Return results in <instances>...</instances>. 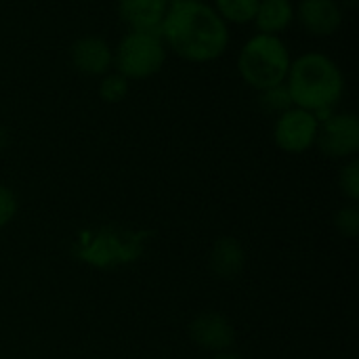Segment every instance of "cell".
Here are the masks:
<instances>
[{"label":"cell","instance_id":"obj_5","mask_svg":"<svg viewBox=\"0 0 359 359\" xmlns=\"http://www.w3.org/2000/svg\"><path fill=\"white\" fill-rule=\"evenodd\" d=\"M320 122L313 111L303 107H290L278 116L273 126V141L288 154H303L316 145Z\"/></svg>","mask_w":359,"mask_h":359},{"label":"cell","instance_id":"obj_4","mask_svg":"<svg viewBox=\"0 0 359 359\" xmlns=\"http://www.w3.org/2000/svg\"><path fill=\"white\" fill-rule=\"evenodd\" d=\"M168 57V48L156 32L128 29L114 48V72L130 80H147L156 76Z\"/></svg>","mask_w":359,"mask_h":359},{"label":"cell","instance_id":"obj_15","mask_svg":"<svg viewBox=\"0 0 359 359\" xmlns=\"http://www.w3.org/2000/svg\"><path fill=\"white\" fill-rule=\"evenodd\" d=\"M259 103H261V107L267 114H273V116H280L286 109L294 107L292 97H290L288 88H286V84H278V86L259 90Z\"/></svg>","mask_w":359,"mask_h":359},{"label":"cell","instance_id":"obj_14","mask_svg":"<svg viewBox=\"0 0 359 359\" xmlns=\"http://www.w3.org/2000/svg\"><path fill=\"white\" fill-rule=\"evenodd\" d=\"M130 88V82L118 74V72H107L99 78V97L105 103H120L126 99Z\"/></svg>","mask_w":359,"mask_h":359},{"label":"cell","instance_id":"obj_21","mask_svg":"<svg viewBox=\"0 0 359 359\" xmlns=\"http://www.w3.org/2000/svg\"><path fill=\"white\" fill-rule=\"evenodd\" d=\"M177 2H187V0H168V4H177Z\"/></svg>","mask_w":359,"mask_h":359},{"label":"cell","instance_id":"obj_13","mask_svg":"<svg viewBox=\"0 0 359 359\" xmlns=\"http://www.w3.org/2000/svg\"><path fill=\"white\" fill-rule=\"evenodd\" d=\"M210 6L227 25H248L255 21L259 0H212Z\"/></svg>","mask_w":359,"mask_h":359},{"label":"cell","instance_id":"obj_11","mask_svg":"<svg viewBox=\"0 0 359 359\" xmlns=\"http://www.w3.org/2000/svg\"><path fill=\"white\" fill-rule=\"evenodd\" d=\"M252 23L259 34L282 36L294 23V2L292 0H259Z\"/></svg>","mask_w":359,"mask_h":359},{"label":"cell","instance_id":"obj_18","mask_svg":"<svg viewBox=\"0 0 359 359\" xmlns=\"http://www.w3.org/2000/svg\"><path fill=\"white\" fill-rule=\"evenodd\" d=\"M17 212V200H15V194L0 185V227H4Z\"/></svg>","mask_w":359,"mask_h":359},{"label":"cell","instance_id":"obj_20","mask_svg":"<svg viewBox=\"0 0 359 359\" xmlns=\"http://www.w3.org/2000/svg\"><path fill=\"white\" fill-rule=\"evenodd\" d=\"M212 359H240L238 355H231V353H221V355H217V358Z\"/></svg>","mask_w":359,"mask_h":359},{"label":"cell","instance_id":"obj_12","mask_svg":"<svg viewBox=\"0 0 359 359\" xmlns=\"http://www.w3.org/2000/svg\"><path fill=\"white\" fill-rule=\"evenodd\" d=\"M246 263L244 248L236 238H219L210 252V265L219 278H236Z\"/></svg>","mask_w":359,"mask_h":359},{"label":"cell","instance_id":"obj_19","mask_svg":"<svg viewBox=\"0 0 359 359\" xmlns=\"http://www.w3.org/2000/svg\"><path fill=\"white\" fill-rule=\"evenodd\" d=\"M8 143V130L6 128H0V147Z\"/></svg>","mask_w":359,"mask_h":359},{"label":"cell","instance_id":"obj_9","mask_svg":"<svg viewBox=\"0 0 359 359\" xmlns=\"http://www.w3.org/2000/svg\"><path fill=\"white\" fill-rule=\"evenodd\" d=\"M168 8V0H118V17L133 32L160 34Z\"/></svg>","mask_w":359,"mask_h":359},{"label":"cell","instance_id":"obj_17","mask_svg":"<svg viewBox=\"0 0 359 359\" xmlns=\"http://www.w3.org/2000/svg\"><path fill=\"white\" fill-rule=\"evenodd\" d=\"M334 225H337L339 233H343L347 238H355L359 233V210L355 206L341 208L334 215Z\"/></svg>","mask_w":359,"mask_h":359},{"label":"cell","instance_id":"obj_8","mask_svg":"<svg viewBox=\"0 0 359 359\" xmlns=\"http://www.w3.org/2000/svg\"><path fill=\"white\" fill-rule=\"evenodd\" d=\"M69 61L74 69H78L80 74L101 78L114 67V48L101 36H80L69 46Z\"/></svg>","mask_w":359,"mask_h":359},{"label":"cell","instance_id":"obj_2","mask_svg":"<svg viewBox=\"0 0 359 359\" xmlns=\"http://www.w3.org/2000/svg\"><path fill=\"white\" fill-rule=\"evenodd\" d=\"M284 84L292 103L313 114L334 109L345 95V74L341 65L320 50H309L292 59Z\"/></svg>","mask_w":359,"mask_h":359},{"label":"cell","instance_id":"obj_16","mask_svg":"<svg viewBox=\"0 0 359 359\" xmlns=\"http://www.w3.org/2000/svg\"><path fill=\"white\" fill-rule=\"evenodd\" d=\"M341 189L347 198L359 200V160L351 158L341 170Z\"/></svg>","mask_w":359,"mask_h":359},{"label":"cell","instance_id":"obj_3","mask_svg":"<svg viewBox=\"0 0 359 359\" xmlns=\"http://www.w3.org/2000/svg\"><path fill=\"white\" fill-rule=\"evenodd\" d=\"M292 55L282 36L255 34L238 53V74L255 90H265L286 82Z\"/></svg>","mask_w":359,"mask_h":359},{"label":"cell","instance_id":"obj_1","mask_svg":"<svg viewBox=\"0 0 359 359\" xmlns=\"http://www.w3.org/2000/svg\"><path fill=\"white\" fill-rule=\"evenodd\" d=\"M160 36L179 59L196 65L221 59L231 42L229 25L204 0L170 4Z\"/></svg>","mask_w":359,"mask_h":359},{"label":"cell","instance_id":"obj_6","mask_svg":"<svg viewBox=\"0 0 359 359\" xmlns=\"http://www.w3.org/2000/svg\"><path fill=\"white\" fill-rule=\"evenodd\" d=\"M316 145L330 158H351L359 149V118L353 111H334L320 122Z\"/></svg>","mask_w":359,"mask_h":359},{"label":"cell","instance_id":"obj_7","mask_svg":"<svg viewBox=\"0 0 359 359\" xmlns=\"http://www.w3.org/2000/svg\"><path fill=\"white\" fill-rule=\"evenodd\" d=\"M294 21L309 36L330 38L343 27L345 13L339 0H301L294 6Z\"/></svg>","mask_w":359,"mask_h":359},{"label":"cell","instance_id":"obj_10","mask_svg":"<svg viewBox=\"0 0 359 359\" xmlns=\"http://www.w3.org/2000/svg\"><path fill=\"white\" fill-rule=\"evenodd\" d=\"M194 343L208 351H225L233 345L236 332L229 320L221 313H202L189 324Z\"/></svg>","mask_w":359,"mask_h":359}]
</instances>
